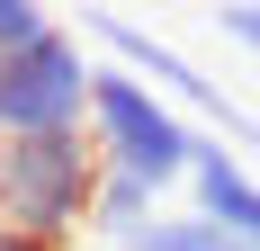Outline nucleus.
Returning a JSON list of instances; mask_svg holds the SVG:
<instances>
[{"mask_svg":"<svg viewBox=\"0 0 260 251\" xmlns=\"http://www.w3.org/2000/svg\"><path fill=\"white\" fill-rule=\"evenodd\" d=\"M81 135H90V152H99V171H135L144 189H188V162H198V125H188V108H171L161 90H144L135 72H117V63H90V108H81Z\"/></svg>","mask_w":260,"mask_h":251,"instance_id":"1","label":"nucleus"},{"mask_svg":"<svg viewBox=\"0 0 260 251\" xmlns=\"http://www.w3.org/2000/svg\"><path fill=\"white\" fill-rule=\"evenodd\" d=\"M90 189H99V152L90 135H27V144H0V225L36 233V242H72L90 233Z\"/></svg>","mask_w":260,"mask_h":251,"instance_id":"2","label":"nucleus"},{"mask_svg":"<svg viewBox=\"0 0 260 251\" xmlns=\"http://www.w3.org/2000/svg\"><path fill=\"white\" fill-rule=\"evenodd\" d=\"M81 108H90V54L45 27L27 45L0 54V144H27V135H72Z\"/></svg>","mask_w":260,"mask_h":251,"instance_id":"3","label":"nucleus"},{"mask_svg":"<svg viewBox=\"0 0 260 251\" xmlns=\"http://www.w3.org/2000/svg\"><path fill=\"white\" fill-rule=\"evenodd\" d=\"M90 36H99V45L117 54V72H135L144 90H161L171 108H198V117H215L224 135H242V144H260V117H242V108L224 99V90H215V81L198 72L188 54H171V45H161L153 27H135V18H117V9H90Z\"/></svg>","mask_w":260,"mask_h":251,"instance_id":"4","label":"nucleus"},{"mask_svg":"<svg viewBox=\"0 0 260 251\" xmlns=\"http://www.w3.org/2000/svg\"><path fill=\"white\" fill-rule=\"evenodd\" d=\"M188 215H207V225H224L234 242L260 251V179L224 144H198V162H188Z\"/></svg>","mask_w":260,"mask_h":251,"instance_id":"5","label":"nucleus"},{"mask_svg":"<svg viewBox=\"0 0 260 251\" xmlns=\"http://www.w3.org/2000/svg\"><path fill=\"white\" fill-rule=\"evenodd\" d=\"M153 215H161V198L135 171H99V189H90V233H117V242H126V233H144Z\"/></svg>","mask_w":260,"mask_h":251,"instance_id":"6","label":"nucleus"},{"mask_svg":"<svg viewBox=\"0 0 260 251\" xmlns=\"http://www.w3.org/2000/svg\"><path fill=\"white\" fill-rule=\"evenodd\" d=\"M126 251H251V242H234L224 225H207V215H153L144 233H126Z\"/></svg>","mask_w":260,"mask_h":251,"instance_id":"7","label":"nucleus"},{"mask_svg":"<svg viewBox=\"0 0 260 251\" xmlns=\"http://www.w3.org/2000/svg\"><path fill=\"white\" fill-rule=\"evenodd\" d=\"M45 0H0V54H9V45H27V36H45Z\"/></svg>","mask_w":260,"mask_h":251,"instance_id":"8","label":"nucleus"},{"mask_svg":"<svg viewBox=\"0 0 260 251\" xmlns=\"http://www.w3.org/2000/svg\"><path fill=\"white\" fill-rule=\"evenodd\" d=\"M215 27H224V36L260 63V0H224V9H215Z\"/></svg>","mask_w":260,"mask_h":251,"instance_id":"9","label":"nucleus"},{"mask_svg":"<svg viewBox=\"0 0 260 251\" xmlns=\"http://www.w3.org/2000/svg\"><path fill=\"white\" fill-rule=\"evenodd\" d=\"M0 251H54V242H36V233H9V225H0Z\"/></svg>","mask_w":260,"mask_h":251,"instance_id":"10","label":"nucleus"}]
</instances>
